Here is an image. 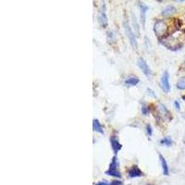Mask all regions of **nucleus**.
I'll return each instance as SVG.
<instances>
[{
  "mask_svg": "<svg viewBox=\"0 0 185 185\" xmlns=\"http://www.w3.org/2000/svg\"><path fill=\"white\" fill-rule=\"evenodd\" d=\"M132 25H133V31H135L136 34L139 35L140 33V26H139V23L137 21V19H136V16L134 14H132Z\"/></svg>",
  "mask_w": 185,
  "mask_h": 185,
  "instance_id": "obj_15",
  "label": "nucleus"
},
{
  "mask_svg": "<svg viewBox=\"0 0 185 185\" xmlns=\"http://www.w3.org/2000/svg\"><path fill=\"white\" fill-rule=\"evenodd\" d=\"M139 82H140V80H139L138 77H136V76H130V77H128L125 80L124 83L126 85H128V86H136L139 83Z\"/></svg>",
  "mask_w": 185,
  "mask_h": 185,
  "instance_id": "obj_11",
  "label": "nucleus"
},
{
  "mask_svg": "<svg viewBox=\"0 0 185 185\" xmlns=\"http://www.w3.org/2000/svg\"><path fill=\"white\" fill-rule=\"evenodd\" d=\"M176 87L179 90H185V77H181L178 80L176 83Z\"/></svg>",
  "mask_w": 185,
  "mask_h": 185,
  "instance_id": "obj_16",
  "label": "nucleus"
},
{
  "mask_svg": "<svg viewBox=\"0 0 185 185\" xmlns=\"http://www.w3.org/2000/svg\"><path fill=\"white\" fill-rule=\"evenodd\" d=\"M98 21L100 23V25L102 27H106L107 26V16H106V12H105V5L103 4L102 8L99 11V15H98Z\"/></svg>",
  "mask_w": 185,
  "mask_h": 185,
  "instance_id": "obj_6",
  "label": "nucleus"
},
{
  "mask_svg": "<svg viewBox=\"0 0 185 185\" xmlns=\"http://www.w3.org/2000/svg\"><path fill=\"white\" fill-rule=\"evenodd\" d=\"M174 106H175V108L177 109V110H180V104H179V101H175L174 102Z\"/></svg>",
  "mask_w": 185,
  "mask_h": 185,
  "instance_id": "obj_21",
  "label": "nucleus"
},
{
  "mask_svg": "<svg viewBox=\"0 0 185 185\" xmlns=\"http://www.w3.org/2000/svg\"><path fill=\"white\" fill-rule=\"evenodd\" d=\"M119 166L120 164H119L117 157H113L112 159H111L109 168L105 171V174L112 177H116V178H121V174L119 170Z\"/></svg>",
  "mask_w": 185,
  "mask_h": 185,
  "instance_id": "obj_2",
  "label": "nucleus"
},
{
  "mask_svg": "<svg viewBox=\"0 0 185 185\" xmlns=\"http://www.w3.org/2000/svg\"><path fill=\"white\" fill-rule=\"evenodd\" d=\"M93 130H94V131H95V132H98V133H100V134H104L103 127H102L101 123L99 122V120H96V119H94V120H93Z\"/></svg>",
  "mask_w": 185,
  "mask_h": 185,
  "instance_id": "obj_12",
  "label": "nucleus"
},
{
  "mask_svg": "<svg viewBox=\"0 0 185 185\" xmlns=\"http://www.w3.org/2000/svg\"><path fill=\"white\" fill-rule=\"evenodd\" d=\"M107 40L109 43H111V41H115V34L113 31H107Z\"/></svg>",
  "mask_w": 185,
  "mask_h": 185,
  "instance_id": "obj_17",
  "label": "nucleus"
},
{
  "mask_svg": "<svg viewBox=\"0 0 185 185\" xmlns=\"http://www.w3.org/2000/svg\"><path fill=\"white\" fill-rule=\"evenodd\" d=\"M141 110H142V115H147L148 113H149V108H148V106H146L145 105H142Z\"/></svg>",
  "mask_w": 185,
  "mask_h": 185,
  "instance_id": "obj_18",
  "label": "nucleus"
},
{
  "mask_svg": "<svg viewBox=\"0 0 185 185\" xmlns=\"http://www.w3.org/2000/svg\"><path fill=\"white\" fill-rule=\"evenodd\" d=\"M139 8H140V20H141V23L142 25V27H144L145 25V20H146V13L149 9L147 5H145L143 2H140L139 3Z\"/></svg>",
  "mask_w": 185,
  "mask_h": 185,
  "instance_id": "obj_7",
  "label": "nucleus"
},
{
  "mask_svg": "<svg viewBox=\"0 0 185 185\" xmlns=\"http://www.w3.org/2000/svg\"><path fill=\"white\" fill-rule=\"evenodd\" d=\"M123 28H124V31H125V34L126 36L128 37V39L131 45V46L134 48V49H137L138 47V44H137V40H136V36L134 34V31H132L131 25H130V22H129V20L128 18H126L123 21Z\"/></svg>",
  "mask_w": 185,
  "mask_h": 185,
  "instance_id": "obj_1",
  "label": "nucleus"
},
{
  "mask_svg": "<svg viewBox=\"0 0 185 185\" xmlns=\"http://www.w3.org/2000/svg\"><path fill=\"white\" fill-rule=\"evenodd\" d=\"M110 144H111V148H112V150L115 154H118L122 148V145L120 144V142L115 136H112L110 138Z\"/></svg>",
  "mask_w": 185,
  "mask_h": 185,
  "instance_id": "obj_8",
  "label": "nucleus"
},
{
  "mask_svg": "<svg viewBox=\"0 0 185 185\" xmlns=\"http://www.w3.org/2000/svg\"><path fill=\"white\" fill-rule=\"evenodd\" d=\"M146 91H147V94H148V95H150V96H152V97H154V98H157V94H155V92H154L152 89L147 88Z\"/></svg>",
  "mask_w": 185,
  "mask_h": 185,
  "instance_id": "obj_20",
  "label": "nucleus"
},
{
  "mask_svg": "<svg viewBox=\"0 0 185 185\" xmlns=\"http://www.w3.org/2000/svg\"><path fill=\"white\" fill-rule=\"evenodd\" d=\"M96 185H109V183L104 180V181H100V182H98Z\"/></svg>",
  "mask_w": 185,
  "mask_h": 185,
  "instance_id": "obj_22",
  "label": "nucleus"
},
{
  "mask_svg": "<svg viewBox=\"0 0 185 185\" xmlns=\"http://www.w3.org/2000/svg\"><path fill=\"white\" fill-rule=\"evenodd\" d=\"M137 66L139 67V68L142 70V72L144 74L146 77H151L152 76V70H151L150 67L148 66L147 62L142 57H139L137 59Z\"/></svg>",
  "mask_w": 185,
  "mask_h": 185,
  "instance_id": "obj_4",
  "label": "nucleus"
},
{
  "mask_svg": "<svg viewBox=\"0 0 185 185\" xmlns=\"http://www.w3.org/2000/svg\"><path fill=\"white\" fill-rule=\"evenodd\" d=\"M175 12H176L175 7H173V6H168V7H166V8L162 10L161 14H162V16H164V17H168V16H171L172 14H174Z\"/></svg>",
  "mask_w": 185,
  "mask_h": 185,
  "instance_id": "obj_13",
  "label": "nucleus"
},
{
  "mask_svg": "<svg viewBox=\"0 0 185 185\" xmlns=\"http://www.w3.org/2000/svg\"><path fill=\"white\" fill-rule=\"evenodd\" d=\"M160 87L166 93L168 94L170 92L171 86L169 83V73L168 70H165L160 78Z\"/></svg>",
  "mask_w": 185,
  "mask_h": 185,
  "instance_id": "obj_3",
  "label": "nucleus"
},
{
  "mask_svg": "<svg viewBox=\"0 0 185 185\" xmlns=\"http://www.w3.org/2000/svg\"><path fill=\"white\" fill-rule=\"evenodd\" d=\"M146 132H147V134L149 135V136H152V134H153V129H152V127H151L150 124H147L146 125Z\"/></svg>",
  "mask_w": 185,
  "mask_h": 185,
  "instance_id": "obj_19",
  "label": "nucleus"
},
{
  "mask_svg": "<svg viewBox=\"0 0 185 185\" xmlns=\"http://www.w3.org/2000/svg\"><path fill=\"white\" fill-rule=\"evenodd\" d=\"M183 65H184V66H185V61H184V63H183Z\"/></svg>",
  "mask_w": 185,
  "mask_h": 185,
  "instance_id": "obj_23",
  "label": "nucleus"
},
{
  "mask_svg": "<svg viewBox=\"0 0 185 185\" xmlns=\"http://www.w3.org/2000/svg\"><path fill=\"white\" fill-rule=\"evenodd\" d=\"M168 31V26L163 20H157L154 25V31L157 36H163Z\"/></svg>",
  "mask_w": 185,
  "mask_h": 185,
  "instance_id": "obj_5",
  "label": "nucleus"
},
{
  "mask_svg": "<svg viewBox=\"0 0 185 185\" xmlns=\"http://www.w3.org/2000/svg\"><path fill=\"white\" fill-rule=\"evenodd\" d=\"M158 157H159V161H160L161 168H162V170H163V174L165 176H168L169 174V168H168V162H167L166 158L161 154H158Z\"/></svg>",
  "mask_w": 185,
  "mask_h": 185,
  "instance_id": "obj_9",
  "label": "nucleus"
},
{
  "mask_svg": "<svg viewBox=\"0 0 185 185\" xmlns=\"http://www.w3.org/2000/svg\"><path fill=\"white\" fill-rule=\"evenodd\" d=\"M172 143H173V141H172V138L170 136H166L160 140V144L165 145V146H170Z\"/></svg>",
  "mask_w": 185,
  "mask_h": 185,
  "instance_id": "obj_14",
  "label": "nucleus"
},
{
  "mask_svg": "<svg viewBox=\"0 0 185 185\" xmlns=\"http://www.w3.org/2000/svg\"><path fill=\"white\" fill-rule=\"evenodd\" d=\"M129 177L130 178H138V177H142V170L137 167V166H132L129 171H128Z\"/></svg>",
  "mask_w": 185,
  "mask_h": 185,
  "instance_id": "obj_10",
  "label": "nucleus"
}]
</instances>
